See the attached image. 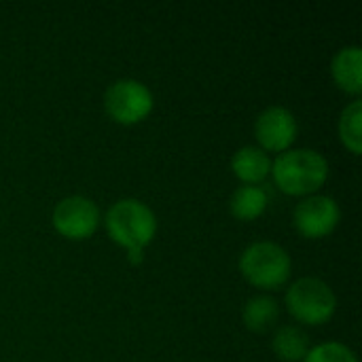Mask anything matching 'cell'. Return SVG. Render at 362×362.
Listing matches in <instances>:
<instances>
[{
	"instance_id": "obj_1",
	"label": "cell",
	"mask_w": 362,
	"mask_h": 362,
	"mask_svg": "<svg viewBox=\"0 0 362 362\" xmlns=\"http://www.w3.org/2000/svg\"><path fill=\"white\" fill-rule=\"evenodd\" d=\"M106 231L115 244L129 252V261L138 265L142 263V250L157 233V216L144 202L125 197L108 208Z\"/></svg>"
},
{
	"instance_id": "obj_2",
	"label": "cell",
	"mask_w": 362,
	"mask_h": 362,
	"mask_svg": "<svg viewBox=\"0 0 362 362\" xmlns=\"http://www.w3.org/2000/svg\"><path fill=\"white\" fill-rule=\"evenodd\" d=\"M274 180L286 195H312L329 178V161L314 148H288L272 163Z\"/></svg>"
},
{
	"instance_id": "obj_3",
	"label": "cell",
	"mask_w": 362,
	"mask_h": 362,
	"mask_svg": "<svg viewBox=\"0 0 362 362\" xmlns=\"http://www.w3.org/2000/svg\"><path fill=\"white\" fill-rule=\"evenodd\" d=\"M240 272L252 286L276 291L288 282L293 261L280 244L255 242L240 255Z\"/></svg>"
},
{
	"instance_id": "obj_4",
	"label": "cell",
	"mask_w": 362,
	"mask_h": 362,
	"mask_svg": "<svg viewBox=\"0 0 362 362\" xmlns=\"http://www.w3.org/2000/svg\"><path fill=\"white\" fill-rule=\"evenodd\" d=\"M286 308L295 320L320 327L333 318L337 310V297L325 280L299 278L286 291Z\"/></svg>"
},
{
	"instance_id": "obj_5",
	"label": "cell",
	"mask_w": 362,
	"mask_h": 362,
	"mask_svg": "<svg viewBox=\"0 0 362 362\" xmlns=\"http://www.w3.org/2000/svg\"><path fill=\"white\" fill-rule=\"evenodd\" d=\"M153 91L136 78H119L104 93V108L121 125L144 121L153 110Z\"/></svg>"
},
{
	"instance_id": "obj_6",
	"label": "cell",
	"mask_w": 362,
	"mask_h": 362,
	"mask_svg": "<svg viewBox=\"0 0 362 362\" xmlns=\"http://www.w3.org/2000/svg\"><path fill=\"white\" fill-rule=\"evenodd\" d=\"M51 221L59 235L68 240H85L98 229L100 210L93 199L85 195H70L53 208Z\"/></svg>"
},
{
	"instance_id": "obj_7",
	"label": "cell",
	"mask_w": 362,
	"mask_h": 362,
	"mask_svg": "<svg viewBox=\"0 0 362 362\" xmlns=\"http://www.w3.org/2000/svg\"><path fill=\"white\" fill-rule=\"evenodd\" d=\"M341 210L339 204L329 195H310L301 199L295 208L293 223L303 238L320 240L335 231L339 225Z\"/></svg>"
},
{
	"instance_id": "obj_8",
	"label": "cell",
	"mask_w": 362,
	"mask_h": 362,
	"mask_svg": "<svg viewBox=\"0 0 362 362\" xmlns=\"http://www.w3.org/2000/svg\"><path fill=\"white\" fill-rule=\"evenodd\" d=\"M299 125L295 115L284 106H269L265 108L255 121V136L259 140V148L284 153L293 146L297 138Z\"/></svg>"
},
{
	"instance_id": "obj_9",
	"label": "cell",
	"mask_w": 362,
	"mask_h": 362,
	"mask_svg": "<svg viewBox=\"0 0 362 362\" xmlns=\"http://www.w3.org/2000/svg\"><path fill=\"white\" fill-rule=\"evenodd\" d=\"M331 72L335 83L348 93L362 91V49L358 45L344 47L335 53L331 62Z\"/></svg>"
},
{
	"instance_id": "obj_10",
	"label": "cell",
	"mask_w": 362,
	"mask_h": 362,
	"mask_svg": "<svg viewBox=\"0 0 362 362\" xmlns=\"http://www.w3.org/2000/svg\"><path fill=\"white\" fill-rule=\"evenodd\" d=\"M231 170L244 185H259L272 172V159L259 146H242L231 157Z\"/></svg>"
},
{
	"instance_id": "obj_11",
	"label": "cell",
	"mask_w": 362,
	"mask_h": 362,
	"mask_svg": "<svg viewBox=\"0 0 362 362\" xmlns=\"http://www.w3.org/2000/svg\"><path fill=\"white\" fill-rule=\"evenodd\" d=\"M269 204V195L259 185H242L233 191L229 208L231 214L240 221H255L259 218Z\"/></svg>"
},
{
	"instance_id": "obj_12",
	"label": "cell",
	"mask_w": 362,
	"mask_h": 362,
	"mask_svg": "<svg viewBox=\"0 0 362 362\" xmlns=\"http://www.w3.org/2000/svg\"><path fill=\"white\" fill-rule=\"evenodd\" d=\"M272 348H274V354L280 361L299 362L303 361L308 356V352H310V337H308V333L303 329L286 325V327H280L274 333Z\"/></svg>"
},
{
	"instance_id": "obj_13",
	"label": "cell",
	"mask_w": 362,
	"mask_h": 362,
	"mask_svg": "<svg viewBox=\"0 0 362 362\" xmlns=\"http://www.w3.org/2000/svg\"><path fill=\"white\" fill-rule=\"evenodd\" d=\"M280 316V308L278 301L267 297V295H257L252 299L246 301L244 310H242V320L244 325L255 331V333H263L269 327H274V322Z\"/></svg>"
},
{
	"instance_id": "obj_14",
	"label": "cell",
	"mask_w": 362,
	"mask_h": 362,
	"mask_svg": "<svg viewBox=\"0 0 362 362\" xmlns=\"http://www.w3.org/2000/svg\"><path fill=\"white\" fill-rule=\"evenodd\" d=\"M361 123H362V102L354 100L352 104H348L341 110L339 117V138L344 142V146L354 153L361 155L362 151V136H361Z\"/></svg>"
},
{
	"instance_id": "obj_15",
	"label": "cell",
	"mask_w": 362,
	"mask_h": 362,
	"mask_svg": "<svg viewBox=\"0 0 362 362\" xmlns=\"http://www.w3.org/2000/svg\"><path fill=\"white\" fill-rule=\"evenodd\" d=\"M303 362H358V358L348 346H344L339 341H329V344L310 348Z\"/></svg>"
}]
</instances>
